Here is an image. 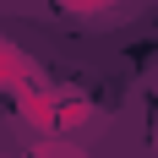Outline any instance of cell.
Returning a JSON list of instances; mask_svg holds the SVG:
<instances>
[{"mask_svg":"<svg viewBox=\"0 0 158 158\" xmlns=\"http://www.w3.org/2000/svg\"><path fill=\"white\" fill-rule=\"evenodd\" d=\"M38 158H77V153H65V147H49V153H38Z\"/></svg>","mask_w":158,"mask_h":158,"instance_id":"6da1fadb","label":"cell"}]
</instances>
